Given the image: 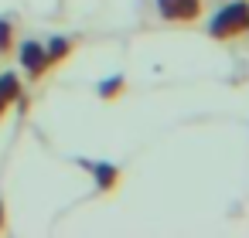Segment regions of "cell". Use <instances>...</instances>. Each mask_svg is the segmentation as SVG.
Returning <instances> with one entry per match:
<instances>
[{"mask_svg": "<svg viewBox=\"0 0 249 238\" xmlns=\"http://www.w3.org/2000/svg\"><path fill=\"white\" fill-rule=\"evenodd\" d=\"M7 228V204H4V197H0V231Z\"/></svg>", "mask_w": 249, "mask_h": 238, "instance_id": "cell-9", "label": "cell"}, {"mask_svg": "<svg viewBox=\"0 0 249 238\" xmlns=\"http://www.w3.org/2000/svg\"><path fill=\"white\" fill-rule=\"evenodd\" d=\"M242 34H249V0H225L208 21V38L232 41Z\"/></svg>", "mask_w": 249, "mask_h": 238, "instance_id": "cell-1", "label": "cell"}, {"mask_svg": "<svg viewBox=\"0 0 249 238\" xmlns=\"http://www.w3.org/2000/svg\"><path fill=\"white\" fill-rule=\"evenodd\" d=\"M154 7H157L160 21H167V24H195V21H201L205 0H154Z\"/></svg>", "mask_w": 249, "mask_h": 238, "instance_id": "cell-2", "label": "cell"}, {"mask_svg": "<svg viewBox=\"0 0 249 238\" xmlns=\"http://www.w3.org/2000/svg\"><path fill=\"white\" fill-rule=\"evenodd\" d=\"M18 62H21V72H24L31 82H41V79L48 75V68H52L48 51H45L41 41H21V45H18Z\"/></svg>", "mask_w": 249, "mask_h": 238, "instance_id": "cell-3", "label": "cell"}, {"mask_svg": "<svg viewBox=\"0 0 249 238\" xmlns=\"http://www.w3.org/2000/svg\"><path fill=\"white\" fill-rule=\"evenodd\" d=\"M21 102V75L14 72H0V119L7 116V109Z\"/></svg>", "mask_w": 249, "mask_h": 238, "instance_id": "cell-5", "label": "cell"}, {"mask_svg": "<svg viewBox=\"0 0 249 238\" xmlns=\"http://www.w3.org/2000/svg\"><path fill=\"white\" fill-rule=\"evenodd\" d=\"M123 92H126V79H123V75H109L106 82L96 85V95H99L103 102H116Z\"/></svg>", "mask_w": 249, "mask_h": 238, "instance_id": "cell-7", "label": "cell"}, {"mask_svg": "<svg viewBox=\"0 0 249 238\" xmlns=\"http://www.w3.org/2000/svg\"><path fill=\"white\" fill-rule=\"evenodd\" d=\"M75 163H79L82 170L92 174V180H96V187H99L103 194H113V190L120 187V180H123V170H120L116 163H106V160H86V157H75Z\"/></svg>", "mask_w": 249, "mask_h": 238, "instance_id": "cell-4", "label": "cell"}, {"mask_svg": "<svg viewBox=\"0 0 249 238\" xmlns=\"http://www.w3.org/2000/svg\"><path fill=\"white\" fill-rule=\"evenodd\" d=\"M11 51H14V21L0 17V55H11Z\"/></svg>", "mask_w": 249, "mask_h": 238, "instance_id": "cell-8", "label": "cell"}, {"mask_svg": "<svg viewBox=\"0 0 249 238\" xmlns=\"http://www.w3.org/2000/svg\"><path fill=\"white\" fill-rule=\"evenodd\" d=\"M45 51H48V62H52V65H62V62L75 51V41L65 38V34H55V38L45 45Z\"/></svg>", "mask_w": 249, "mask_h": 238, "instance_id": "cell-6", "label": "cell"}]
</instances>
